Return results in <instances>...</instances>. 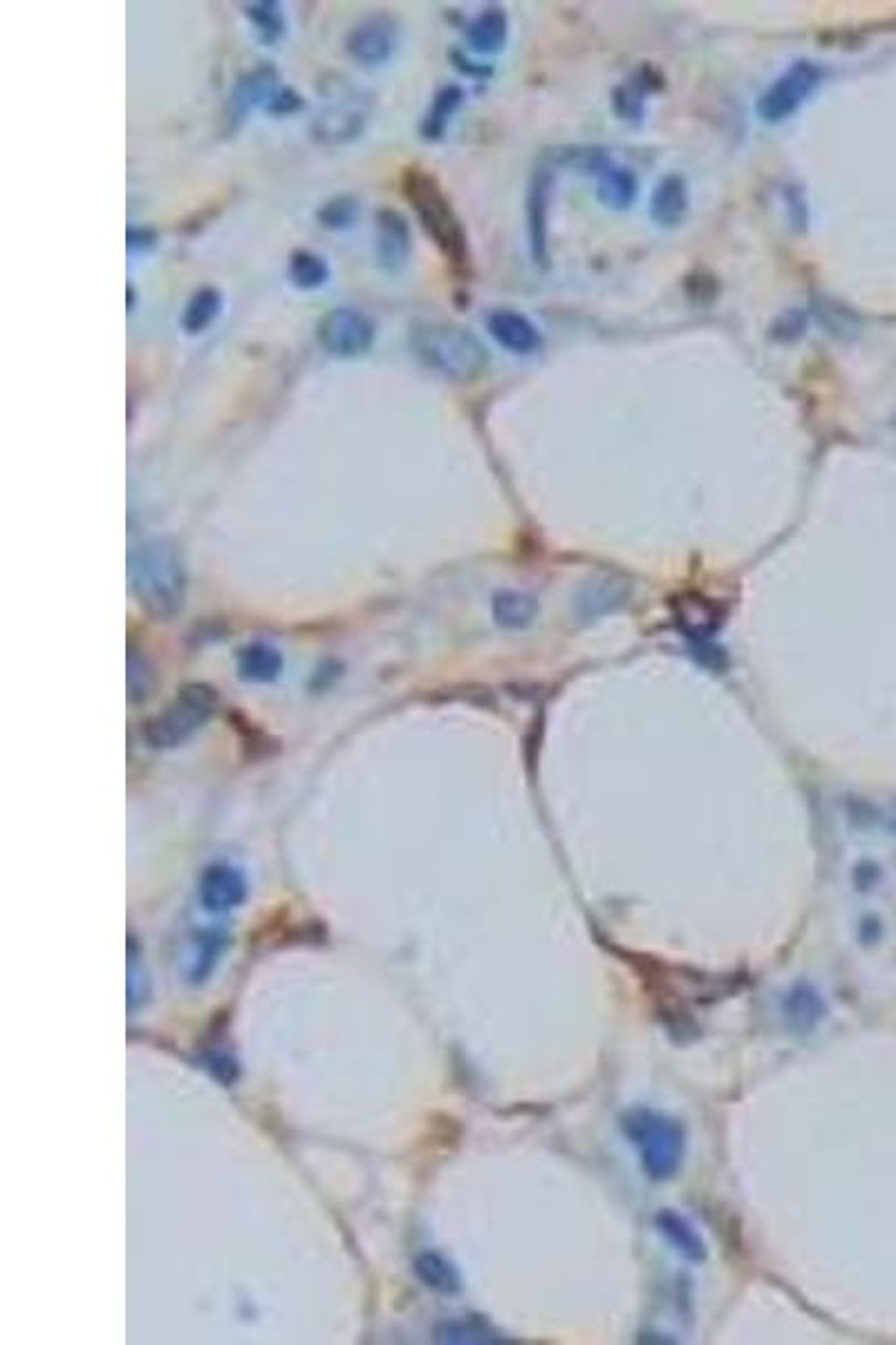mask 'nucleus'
I'll return each mask as SVG.
<instances>
[{
    "mask_svg": "<svg viewBox=\"0 0 896 1345\" xmlns=\"http://www.w3.org/2000/svg\"><path fill=\"white\" fill-rule=\"evenodd\" d=\"M548 198H550V178L542 173L533 180L529 194V239L533 258L542 262L548 258Z\"/></svg>",
    "mask_w": 896,
    "mask_h": 1345,
    "instance_id": "16",
    "label": "nucleus"
},
{
    "mask_svg": "<svg viewBox=\"0 0 896 1345\" xmlns=\"http://www.w3.org/2000/svg\"><path fill=\"white\" fill-rule=\"evenodd\" d=\"M400 44L397 21L388 14H375L361 21L347 36L345 50L361 65H381L393 57Z\"/></svg>",
    "mask_w": 896,
    "mask_h": 1345,
    "instance_id": "8",
    "label": "nucleus"
},
{
    "mask_svg": "<svg viewBox=\"0 0 896 1345\" xmlns=\"http://www.w3.org/2000/svg\"><path fill=\"white\" fill-rule=\"evenodd\" d=\"M224 298L216 288H200L193 294L182 313V328L186 334L205 332L222 313Z\"/></svg>",
    "mask_w": 896,
    "mask_h": 1345,
    "instance_id": "18",
    "label": "nucleus"
},
{
    "mask_svg": "<svg viewBox=\"0 0 896 1345\" xmlns=\"http://www.w3.org/2000/svg\"><path fill=\"white\" fill-rule=\"evenodd\" d=\"M413 351L424 366L455 381H469L487 366V353L480 341L457 326L431 323L417 328Z\"/></svg>",
    "mask_w": 896,
    "mask_h": 1345,
    "instance_id": "2",
    "label": "nucleus"
},
{
    "mask_svg": "<svg viewBox=\"0 0 896 1345\" xmlns=\"http://www.w3.org/2000/svg\"><path fill=\"white\" fill-rule=\"evenodd\" d=\"M247 16L249 21L256 25V32L260 34V38L265 44H274L277 38H281L287 29V21H285V12L279 3H254L247 5Z\"/></svg>",
    "mask_w": 896,
    "mask_h": 1345,
    "instance_id": "25",
    "label": "nucleus"
},
{
    "mask_svg": "<svg viewBox=\"0 0 896 1345\" xmlns=\"http://www.w3.org/2000/svg\"><path fill=\"white\" fill-rule=\"evenodd\" d=\"M599 198L610 209H628L637 198V180L628 169L603 164L599 169Z\"/></svg>",
    "mask_w": 896,
    "mask_h": 1345,
    "instance_id": "17",
    "label": "nucleus"
},
{
    "mask_svg": "<svg viewBox=\"0 0 896 1345\" xmlns=\"http://www.w3.org/2000/svg\"><path fill=\"white\" fill-rule=\"evenodd\" d=\"M317 337L330 355L347 359L370 351L377 328L368 315L355 307H334L319 321Z\"/></svg>",
    "mask_w": 896,
    "mask_h": 1345,
    "instance_id": "7",
    "label": "nucleus"
},
{
    "mask_svg": "<svg viewBox=\"0 0 896 1345\" xmlns=\"http://www.w3.org/2000/svg\"><path fill=\"white\" fill-rule=\"evenodd\" d=\"M415 1272L417 1276L424 1281V1285L433 1287L442 1294H455L462 1283H459V1274L453 1267V1262H449L444 1256L426 1251L421 1256H417L415 1260Z\"/></svg>",
    "mask_w": 896,
    "mask_h": 1345,
    "instance_id": "23",
    "label": "nucleus"
},
{
    "mask_svg": "<svg viewBox=\"0 0 896 1345\" xmlns=\"http://www.w3.org/2000/svg\"><path fill=\"white\" fill-rule=\"evenodd\" d=\"M506 36H510V21H506V14L498 8L484 10L466 27V41H469L471 50L480 54H493L502 50Z\"/></svg>",
    "mask_w": 896,
    "mask_h": 1345,
    "instance_id": "15",
    "label": "nucleus"
},
{
    "mask_svg": "<svg viewBox=\"0 0 896 1345\" xmlns=\"http://www.w3.org/2000/svg\"><path fill=\"white\" fill-rule=\"evenodd\" d=\"M198 895L209 913H229L245 902L247 879L238 868L213 864L200 877Z\"/></svg>",
    "mask_w": 896,
    "mask_h": 1345,
    "instance_id": "9",
    "label": "nucleus"
},
{
    "mask_svg": "<svg viewBox=\"0 0 896 1345\" xmlns=\"http://www.w3.org/2000/svg\"><path fill=\"white\" fill-rule=\"evenodd\" d=\"M218 696L207 684H188L171 705L146 724V743L155 749H173L198 732L216 713Z\"/></svg>",
    "mask_w": 896,
    "mask_h": 1345,
    "instance_id": "5",
    "label": "nucleus"
},
{
    "mask_svg": "<svg viewBox=\"0 0 896 1345\" xmlns=\"http://www.w3.org/2000/svg\"><path fill=\"white\" fill-rule=\"evenodd\" d=\"M623 1128L639 1148L646 1173L654 1179L671 1177L684 1158V1130L677 1122L646 1108H637L623 1117Z\"/></svg>",
    "mask_w": 896,
    "mask_h": 1345,
    "instance_id": "4",
    "label": "nucleus"
},
{
    "mask_svg": "<svg viewBox=\"0 0 896 1345\" xmlns=\"http://www.w3.org/2000/svg\"><path fill=\"white\" fill-rule=\"evenodd\" d=\"M281 669H283L281 652L267 644H254L241 652L238 671L245 680L269 682L281 673Z\"/></svg>",
    "mask_w": 896,
    "mask_h": 1345,
    "instance_id": "22",
    "label": "nucleus"
},
{
    "mask_svg": "<svg viewBox=\"0 0 896 1345\" xmlns=\"http://www.w3.org/2000/svg\"><path fill=\"white\" fill-rule=\"evenodd\" d=\"M656 1226H659V1232L664 1234L675 1245V1249L679 1254H684L688 1260L701 1262V1260L707 1258L704 1243H701L699 1234L695 1232V1228L682 1215H677L673 1211H661L656 1215Z\"/></svg>",
    "mask_w": 896,
    "mask_h": 1345,
    "instance_id": "19",
    "label": "nucleus"
},
{
    "mask_svg": "<svg viewBox=\"0 0 896 1345\" xmlns=\"http://www.w3.org/2000/svg\"><path fill=\"white\" fill-rule=\"evenodd\" d=\"M152 241H155V234L150 232V229H131V232H128V247L131 249L150 247Z\"/></svg>",
    "mask_w": 896,
    "mask_h": 1345,
    "instance_id": "28",
    "label": "nucleus"
},
{
    "mask_svg": "<svg viewBox=\"0 0 896 1345\" xmlns=\"http://www.w3.org/2000/svg\"><path fill=\"white\" fill-rule=\"evenodd\" d=\"M287 272H290V281L294 288L303 292H311V290L323 288L330 281L332 269L321 254L309 252V249H298L290 258Z\"/></svg>",
    "mask_w": 896,
    "mask_h": 1345,
    "instance_id": "20",
    "label": "nucleus"
},
{
    "mask_svg": "<svg viewBox=\"0 0 896 1345\" xmlns=\"http://www.w3.org/2000/svg\"><path fill=\"white\" fill-rule=\"evenodd\" d=\"M404 196L444 258L453 267H469V241L440 182L424 169H408L404 173Z\"/></svg>",
    "mask_w": 896,
    "mask_h": 1345,
    "instance_id": "1",
    "label": "nucleus"
},
{
    "mask_svg": "<svg viewBox=\"0 0 896 1345\" xmlns=\"http://www.w3.org/2000/svg\"><path fill=\"white\" fill-rule=\"evenodd\" d=\"M462 99H464V93L459 86H446L435 95L421 124V133L426 139H440L444 135L451 118L462 106Z\"/></svg>",
    "mask_w": 896,
    "mask_h": 1345,
    "instance_id": "24",
    "label": "nucleus"
},
{
    "mask_svg": "<svg viewBox=\"0 0 896 1345\" xmlns=\"http://www.w3.org/2000/svg\"><path fill=\"white\" fill-rule=\"evenodd\" d=\"M538 614V601L531 595L506 590L493 599V618L504 628H525Z\"/></svg>",
    "mask_w": 896,
    "mask_h": 1345,
    "instance_id": "21",
    "label": "nucleus"
},
{
    "mask_svg": "<svg viewBox=\"0 0 896 1345\" xmlns=\"http://www.w3.org/2000/svg\"><path fill=\"white\" fill-rule=\"evenodd\" d=\"M818 84H821V68L811 61L794 63L760 97L758 114L766 124H781L789 120L818 88Z\"/></svg>",
    "mask_w": 896,
    "mask_h": 1345,
    "instance_id": "6",
    "label": "nucleus"
},
{
    "mask_svg": "<svg viewBox=\"0 0 896 1345\" xmlns=\"http://www.w3.org/2000/svg\"><path fill=\"white\" fill-rule=\"evenodd\" d=\"M688 213V186L679 175H668L654 188L650 218L661 227H677Z\"/></svg>",
    "mask_w": 896,
    "mask_h": 1345,
    "instance_id": "14",
    "label": "nucleus"
},
{
    "mask_svg": "<svg viewBox=\"0 0 896 1345\" xmlns=\"http://www.w3.org/2000/svg\"><path fill=\"white\" fill-rule=\"evenodd\" d=\"M368 120V112L359 95H341L315 122V137L326 144H343L355 139Z\"/></svg>",
    "mask_w": 896,
    "mask_h": 1345,
    "instance_id": "11",
    "label": "nucleus"
},
{
    "mask_svg": "<svg viewBox=\"0 0 896 1345\" xmlns=\"http://www.w3.org/2000/svg\"><path fill=\"white\" fill-rule=\"evenodd\" d=\"M279 95V74L274 68H256L245 74L238 82L236 90L231 93V120L245 118V114L260 103H271Z\"/></svg>",
    "mask_w": 896,
    "mask_h": 1345,
    "instance_id": "13",
    "label": "nucleus"
},
{
    "mask_svg": "<svg viewBox=\"0 0 896 1345\" xmlns=\"http://www.w3.org/2000/svg\"><path fill=\"white\" fill-rule=\"evenodd\" d=\"M357 216H359V203L353 196H336L330 203H326L317 213L321 227L326 229H345L357 220Z\"/></svg>",
    "mask_w": 896,
    "mask_h": 1345,
    "instance_id": "26",
    "label": "nucleus"
},
{
    "mask_svg": "<svg viewBox=\"0 0 896 1345\" xmlns=\"http://www.w3.org/2000/svg\"><path fill=\"white\" fill-rule=\"evenodd\" d=\"M489 334L495 339L500 349L514 355H531L540 349V332L538 328L516 310H495L487 319Z\"/></svg>",
    "mask_w": 896,
    "mask_h": 1345,
    "instance_id": "12",
    "label": "nucleus"
},
{
    "mask_svg": "<svg viewBox=\"0 0 896 1345\" xmlns=\"http://www.w3.org/2000/svg\"><path fill=\"white\" fill-rule=\"evenodd\" d=\"M377 222V258L388 272H400L410 260L413 234L408 220L397 209H381Z\"/></svg>",
    "mask_w": 896,
    "mask_h": 1345,
    "instance_id": "10",
    "label": "nucleus"
},
{
    "mask_svg": "<svg viewBox=\"0 0 896 1345\" xmlns=\"http://www.w3.org/2000/svg\"><path fill=\"white\" fill-rule=\"evenodd\" d=\"M131 582L150 612L171 614L184 599V572L177 554L162 543H146L131 552Z\"/></svg>",
    "mask_w": 896,
    "mask_h": 1345,
    "instance_id": "3",
    "label": "nucleus"
},
{
    "mask_svg": "<svg viewBox=\"0 0 896 1345\" xmlns=\"http://www.w3.org/2000/svg\"><path fill=\"white\" fill-rule=\"evenodd\" d=\"M440 1338L442 1341H466V1343H471V1341L487 1343V1341H491V1336L484 1330L471 1328V1325H466V1323H451V1325H446L440 1332Z\"/></svg>",
    "mask_w": 896,
    "mask_h": 1345,
    "instance_id": "27",
    "label": "nucleus"
}]
</instances>
